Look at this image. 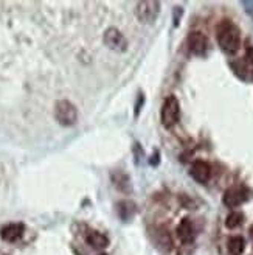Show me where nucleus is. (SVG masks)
<instances>
[{
  "label": "nucleus",
  "instance_id": "obj_13",
  "mask_svg": "<svg viewBox=\"0 0 253 255\" xmlns=\"http://www.w3.org/2000/svg\"><path fill=\"white\" fill-rule=\"evenodd\" d=\"M112 182L120 191H123V193H129L131 191V179L124 171H113L112 173Z\"/></svg>",
  "mask_w": 253,
  "mask_h": 255
},
{
  "label": "nucleus",
  "instance_id": "obj_18",
  "mask_svg": "<svg viewBox=\"0 0 253 255\" xmlns=\"http://www.w3.org/2000/svg\"><path fill=\"white\" fill-rule=\"evenodd\" d=\"M249 234H250V238H252V241H253V226L250 227V231H249Z\"/></svg>",
  "mask_w": 253,
  "mask_h": 255
},
{
  "label": "nucleus",
  "instance_id": "obj_6",
  "mask_svg": "<svg viewBox=\"0 0 253 255\" xmlns=\"http://www.w3.org/2000/svg\"><path fill=\"white\" fill-rule=\"evenodd\" d=\"M249 199V191L243 187H233L229 188L224 195V204L227 207L235 209L238 206H241Z\"/></svg>",
  "mask_w": 253,
  "mask_h": 255
},
{
  "label": "nucleus",
  "instance_id": "obj_2",
  "mask_svg": "<svg viewBox=\"0 0 253 255\" xmlns=\"http://www.w3.org/2000/svg\"><path fill=\"white\" fill-rule=\"evenodd\" d=\"M180 119V105H179V100H177L174 95L167 97V100L163 101V106H162V114H160V120L162 125L165 128H172L177 125Z\"/></svg>",
  "mask_w": 253,
  "mask_h": 255
},
{
  "label": "nucleus",
  "instance_id": "obj_11",
  "mask_svg": "<svg viewBox=\"0 0 253 255\" xmlns=\"http://www.w3.org/2000/svg\"><path fill=\"white\" fill-rule=\"evenodd\" d=\"M177 237L183 245H191L194 241V227L188 218H183L177 226Z\"/></svg>",
  "mask_w": 253,
  "mask_h": 255
},
{
  "label": "nucleus",
  "instance_id": "obj_14",
  "mask_svg": "<svg viewBox=\"0 0 253 255\" xmlns=\"http://www.w3.org/2000/svg\"><path fill=\"white\" fill-rule=\"evenodd\" d=\"M118 215H120V218L124 221L131 220L135 215V204L131 201H121L118 204Z\"/></svg>",
  "mask_w": 253,
  "mask_h": 255
},
{
  "label": "nucleus",
  "instance_id": "obj_15",
  "mask_svg": "<svg viewBox=\"0 0 253 255\" xmlns=\"http://www.w3.org/2000/svg\"><path fill=\"white\" fill-rule=\"evenodd\" d=\"M246 249V241L243 237H233L229 240V254L230 255H241Z\"/></svg>",
  "mask_w": 253,
  "mask_h": 255
},
{
  "label": "nucleus",
  "instance_id": "obj_4",
  "mask_svg": "<svg viewBox=\"0 0 253 255\" xmlns=\"http://www.w3.org/2000/svg\"><path fill=\"white\" fill-rule=\"evenodd\" d=\"M160 12V3L154 0H143L135 5V14L142 22L153 23Z\"/></svg>",
  "mask_w": 253,
  "mask_h": 255
},
{
  "label": "nucleus",
  "instance_id": "obj_8",
  "mask_svg": "<svg viewBox=\"0 0 253 255\" xmlns=\"http://www.w3.org/2000/svg\"><path fill=\"white\" fill-rule=\"evenodd\" d=\"M154 235V241H156V245L157 248L162 251V252H169L172 249V240H171V235L168 232V229L167 227H156V232L153 234Z\"/></svg>",
  "mask_w": 253,
  "mask_h": 255
},
{
  "label": "nucleus",
  "instance_id": "obj_5",
  "mask_svg": "<svg viewBox=\"0 0 253 255\" xmlns=\"http://www.w3.org/2000/svg\"><path fill=\"white\" fill-rule=\"evenodd\" d=\"M103 41L110 50H115V52H124V50L128 48V41H126L123 33L113 27L104 31Z\"/></svg>",
  "mask_w": 253,
  "mask_h": 255
},
{
  "label": "nucleus",
  "instance_id": "obj_17",
  "mask_svg": "<svg viewBox=\"0 0 253 255\" xmlns=\"http://www.w3.org/2000/svg\"><path fill=\"white\" fill-rule=\"evenodd\" d=\"M247 62L250 64V66H253V47H249L247 48V56H246Z\"/></svg>",
  "mask_w": 253,
  "mask_h": 255
},
{
  "label": "nucleus",
  "instance_id": "obj_10",
  "mask_svg": "<svg viewBox=\"0 0 253 255\" xmlns=\"http://www.w3.org/2000/svg\"><path fill=\"white\" fill-rule=\"evenodd\" d=\"M25 227L20 223H12V224H6L5 227H2L0 231V237H2L8 243H14V241L20 240L23 235Z\"/></svg>",
  "mask_w": 253,
  "mask_h": 255
},
{
  "label": "nucleus",
  "instance_id": "obj_12",
  "mask_svg": "<svg viewBox=\"0 0 253 255\" xmlns=\"http://www.w3.org/2000/svg\"><path fill=\"white\" fill-rule=\"evenodd\" d=\"M85 241H87V245L93 248V249H106L107 245H109V238L103 234H99L96 231H92V232H88L87 237H85Z\"/></svg>",
  "mask_w": 253,
  "mask_h": 255
},
{
  "label": "nucleus",
  "instance_id": "obj_7",
  "mask_svg": "<svg viewBox=\"0 0 253 255\" xmlns=\"http://www.w3.org/2000/svg\"><path fill=\"white\" fill-rule=\"evenodd\" d=\"M188 47L191 50V53H194L197 56H204L208 48V41H207L205 34L200 31H193L188 36Z\"/></svg>",
  "mask_w": 253,
  "mask_h": 255
},
{
  "label": "nucleus",
  "instance_id": "obj_1",
  "mask_svg": "<svg viewBox=\"0 0 253 255\" xmlns=\"http://www.w3.org/2000/svg\"><path fill=\"white\" fill-rule=\"evenodd\" d=\"M216 37L219 47L229 55L236 53L239 50V45H241V34H239L236 25L230 20H222L218 25Z\"/></svg>",
  "mask_w": 253,
  "mask_h": 255
},
{
  "label": "nucleus",
  "instance_id": "obj_3",
  "mask_svg": "<svg viewBox=\"0 0 253 255\" xmlns=\"http://www.w3.org/2000/svg\"><path fill=\"white\" fill-rule=\"evenodd\" d=\"M55 117L62 126H73L78 120V109L69 100H59L55 105Z\"/></svg>",
  "mask_w": 253,
  "mask_h": 255
},
{
  "label": "nucleus",
  "instance_id": "obj_16",
  "mask_svg": "<svg viewBox=\"0 0 253 255\" xmlns=\"http://www.w3.org/2000/svg\"><path fill=\"white\" fill-rule=\"evenodd\" d=\"M243 221H244V215L241 212H232L229 216H227L225 226L229 229H236L243 224Z\"/></svg>",
  "mask_w": 253,
  "mask_h": 255
},
{
  "label": "nucleus",
  "instance_id": "obj_9",
  "mask_svg": "<svg viewBox=\"0 0 253 255\" xmlns=\"http://www.w3.org/2000/svg\"><path fill=\"white\" fill-rule=\"evenodd\" d=\"M191 176L194 181H197L200 184H205V182H208L210 176H211V167L204 160H196L191 167Z\"/></svg>",
  "mask_w": 253,
  "mask_h": 255
}]
</instances>
